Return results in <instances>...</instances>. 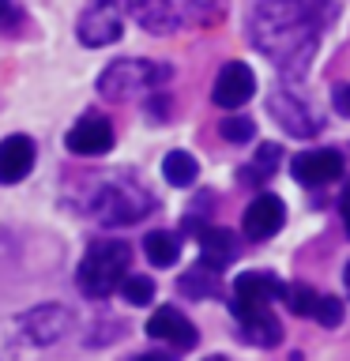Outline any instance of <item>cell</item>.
I'll use <instances>...</instances> for the list:
<instances>
[{
	"instance_id": "cell-1",
	"label": "cell",
	"mask_w": 350,
	"mask_h": 361,
	"mask_svg": "<svg viewBox=\"0 0 350 361\" xmlns=\"http://www.w3.org/2000/svg\"><path fill=\"white\" fill-rule=\"evenodd\" d=\"M332 19V0H260L248 16V38L282 75H301Z\"/></svg>"
},
{
	"instance_id": "cell-2",
	"label": "cell",
	"mask_w": 350,
	"mask_h": 361,
	"mask_svg": "<svg viewBox=\"0 0 350 361\" xmlns=\"http://www.w3.org/2000/svg\"><path fill=\"white\" fill-rule=\"evenodd\" d=\"M87 211H90V219H95V222L113 226V230H117V226L143 222L147 214L155 211V196L140 185V180L113 173V177H102L98 185H95Z\"/></svg>"
},
{
	"instance_id": "cell-3",
	"label": "cell",
	"mask_w": 350,
	"mask_h": 361,
	"mask_svg": "<svg viewBox=\"0 0 350 361\" xmlns=\"http://www.w3.org/2000/svg\"><path fill=\"white\" fill-rule=\"evenodd\" d=\"M132 271V248L128 241H95L79 259L76 282L87 298L106 301L113 290L121 286V279Z\"/></svg>"
},
{
	"instance_id": "cell-4",
	"label": "cell",
	"mask_w": 350,
	"mask_h": 361,
	"mask_svg": "<svg viewBox=\"0 0 350 361\" xmlns=\"http://www.w3.org/2000/svg\"><path fill=\"white\" fill-rule=\"evenodd\" d=\"M169 79V68L166 64H155V61H113L106 72L98 75V94L106 102H128V98H140L147 90H158Z\"/></svg>"
},
{
	"instance_id": "cell-5",
	"label": "cell",
	"mask_w": 350,
	"mask_h": 361,
	"mask_svg": "<svg viewBox=\"0 0 350 361\" xmlns=\"http://www.w3.org/2000/svg\"><path fill=\"white\" fill-rule=\"evenodd\" d=\"M72 324L76 316L64 305H38L16 320V338H23L27 346H53L72 331Z\"/></svg>"
},
{
	"instance_id": "cell-6",
	"label": "cell",
	"mask_w": 350,
	"mask_h": 361,
	"mask_svg": "<svg viewBox=\"0 0 350 361\" xmlns=\"http://www.w3.org/2000/svg\"><path fill=\"white\" fill-rule=\"evenodd\" d=\"M76 34H79L83 45H90V49L121 42V34H124V4L121 0H90L87 11L79 16Z\"/></svg>"
},
{
	"instance_id": "cell-7",
	"label": "cell",
	"mask_w": 350,
	"mask_h": 361,
	"mask_svg": "<svg viewBox=\"0 0 350 361\" xmlns=\"http://www.w3.org/2000/svg\"><path fill=\"white\" fill-rule=\"evenodd\" d=\"M230 312L237 316V324H241V338L253 346H279L282 338V324L279 316L271 312V305H248V301H230Z\"/></svg>"
},
{
	"instance_id": "cell-8",
	"label": "cell",
	"mask_w": 350,
	"mask_h": 361,
	"mask_svg": "<svg viewBox=\"0 0 350 361\" xmlns=\"http://www.w3.org/2000/svg\"><path fill=\"white\" fill-rule=\"evenodd\" d=\"M113 140H117V135H113V124L106 117H98V113H87V117H79L72 128H68L64 147L79 158H98V154L113 151Z\"/></svg>"
},
{
	"instance_id": "cell-9",
	"label": "cell",
	"mask_w": 350,
	"mask_h": 361,
	"mask_svg": "<svg viewBox=\"0 0 350 361\" xmlns=\"http://www.w3.org/2000/svg\"><path fill=\"white\" fill-rule=\"evenodd\" d=\"M343 166H346L343 154L332 151V147H320V151H301L290 162V173L305 188H324V185H332V180H339Z\"/></svg>"
},
{
	"instance_id": "cell-10",
	"label": "cell",
	"mask_w": 350,
	"mask_h": 361,
	"mask_svg": "<svg viewBox=\"0 0 350 361\" xmlns=\"http://www.w3.org/2000/svg\"><path fill=\"white\" fill-rule=\"evenodd\" d=\"M253 90H256L253 68L241 64V61H230L219 75H215L211 102H215L219 109H237V106H245V102L253 98Z\"/></svg>"
},
{
	"instance_id": "cell-11",
	"label": "cell",
	"mask_w": 350,
	"mask_h": 361,
	"mask_svg": "<svg viewBox=\"0 0 350 361\" xmlns=\"http://www.w3.org/2000/svg\"><path fill=\"white\" fill-rule=\"evenodd\" d=\"M282 222H286L282 200L271 196V192H264V196H256L253 203H248V211L241 219V230H245L248 241H267V237H275L282 230Z\"/></svg>"
},
{
	"instance_id": "cell-12",
	"label": "cell",
	"mask_w": 350,
	"mask_h": 361,
	"mask_svg": "<svg viewBox=\"0 0 350 361\" xmlns=\"http://www.w3.org/2000/svg\"><path fill=\"white\" fill-rule=\"evenodd\" d=\"M147 335L158 338V343H169V346H177V350H192L200 343V335H196V327L188 324V316L174 309V305H162L158 312H151V320H147Z\"/></svg>"
},
{
	"instance_id": "cell-13",
	"label": "cell",
	"mask_w": 350,
	"mask_h": 361,
	"mask_svg": "<svg viewBox=\"0 0 350 361\" xmlns=\"http://www.w3.org/2000/svg\"><path fill=\"white\" fill-rule=\"evenodd\" d=\"M132 19L147 27L151 34H169L177 30L185 16H181V0H128Z\"/></svg>"
},
{
	"instance_id": "cell-14",
	"label": "cell",
	"mask_w": 350,
	"mask_h": 361,
	"mask_svg": "<svg viewBox=\"0 0 350 361\" xmlns=\"http://www.w3.org/2000/svg\"><path fill=\"white\" fill-rule=\"evenodd\" d=\"M34 140L30 135H8L0 140V185H19L34 169Z\"/></svg>"
},
{
	"instance_id": "cell-15",
	"label": "cell",
	"mask_w": 350,
	"mask_h": 361,
	"mask_svg": "<svg viewBox=\"0 0 350 361\" xmlns=\"http://www.w3.org/2000/svg\"><path fill=\"white\" fill-rule=\"evenodd\" d=\"M271 113H279L282 128L290 135H298V140H309V135L320 132V121H316V113L305 106L301 98H294L290 90H279L275 98H271Z\"/></svg>"
},
{
	"instance_id": "cell-16",
	"label": "cell",
	"mask_w": 350,
	"mask_h": 361,
	"mask_svg": "<svg viewBox=\"0 0 350 361\" xmlns=\"http://www.w3.org/2000/svg\"><path fill=\"white\" fill-rule=\"evenodd\" d=\"M196 237H200V264H207L211 271H222L226 264H234V259H237L241 241H237L226 226H203Z\"/></svg>"
},
{
	"instance_id": "cell-17",
	"label": "cell",
	"mask_w": 350,
	"mask_h": 361,
	"mask_svg": "<svg viewBox=\"0 0 350 361\" xmlns=\"http://www.w3.org/2000/svg\"><path fill=\"white\" fill-rule=\"evenodd\" d=\"M282 286L286 282H279V275H271V271H245L234 282V298L248 305H275L282 301Z\"/></svg>"
},
{
	"instance_id": "cell-18",
	"label": "cell",
	"mask_w": 350,
	"mask_h": 361,
	"mask_svg": "<svg viewBox=\"0 0 350 361\" xmlns=\"http://www.w3.org/2000/svg\"><path fill=\"white\" fill-rule=\"evenodd\" d=\"M177 290L188 293V298H196V301H207V298H215V293L222 290V282H219V271H211L207 264H196L188 275H181Z\"/></svg>"
},
{
	"instance_id": "cell-19",
	"label": "cell",
	"mask_w": 350,
	"mask_h": 361,
	"mask_svg": "<svg viewBox=\"0 0 350 361\" xmlns=\"http://www.w3.org/2000/svg\"><path fill=\"white\" fill-rule=\"evenodd\" d=\"M143 252L155 267H174L177 256H181V241H177V233H169V230H155V233L143 237Z\"/></svg>"
},
{
	"instance_id": "cell-20",
	"label": "cell",
	"mask_w": 350,
	"mask_h": 361,
	"mask_svg": "<svg viewBox=\"0 0 350 361\" xmlns=\"http://www.w3.org/2000/svg\"><path fill=\"white\" fill-rule=\"evenodd\" d=\"M162 173H166V180H169L174 188H188L192 180L200 177V162H196L188 151H169V154L162 158Z\"/></svg>"
},
{
	"instance_id": "cell-21",
	"label": "cell",
	"mask_w": 350,
	"mask_h": 361,
	"mask_svg": "<svg viewBox=\"0 0 350 361\" xmlns=\"http://www.w3.org/2000/svg\"><path fill=\"white\" fill-rule=\"evenodd\" d=\"M275 169H279V147H275V143H264V147L256 151V162L241 169V177L248 180V185H264V180L275 173Z\"/></svg>"
},
{
	"instance_id": "cell-22",
	"label": "cell",
	"mask_w": 350,
	"mask_h": 361,
	"mask_svg": "<svg viewBox=\"0 0 350 361\" xmlns=\"http://www.w3.org/2000/svg\"><path fill=\"white\" fill-rule=\"evenodd\" d=\"M282 301H286V309L294 316H313L320 293H316L313 286H305V282H290V286H282Z\"/></svg>"
},
{
	"instance_id": "cell-23",
	"label": "cell",
	"mask_w": 350,
	"mask_h": 361,
	"mask_svg": "<svg viewBox=\"0 0 350 361\" xmlns=\"http://www.w3.org/2000/svg\"><path fill=\"white\" fill-rule=\"evenodd\" d=\"M117 290L128 305H151L155 301V279L151 275H124Z\"/></svg>"
},
{
	"instance_id": "cell-24",
	"label": "cell",
	"mask_w": 350,
	"mask_h": 361,
	"mask_svg": "<svg viewBox=\"0 0 350 361\" xmlns=\"http://www.w3.org/2000/svg\"><path fill=\"white\" fill-rule=\"evenodd\" d=\"M222 8H226V0H181V16H185V19H196V23L219 19Z\"/></svg>"
},
{
	"instance_id": "cell-25",
	"label": "cell",
	"mask_w": 350,
	"mask_h": 361,
	"mask_svg": "<svg viewBox=\"0 0 350 361\" xmlns=\"http://www.w3.org/2000/svg\"><path fill=\"white\" fill-rule=\"evenodd\" d=\"M219 132H222V140H230V143H248L256 135V124L248 117H226L219 124Z\"/></svg>"
},
{
	"instance_id": "cell-26",
	"label": "cell",
	"mask_w": 350,
	"mask_h": 361,
	"mask_svg": "<svg viewBox=\"0 0 350 361\" xmlns=\"http://www.w3.org/2000/svg\"><path fill=\"white\" fill-rule=\"evenodd\" d=\"M313 320H316V324H324V327H339V324H343V301H339V298H327V293H320Z\"/></svg>"
},
{
	"instance_id": "cell-27",
	"label": "cell",
	"mask_w": 350,
	"mask_h": 361,
	"mask_svg": "<svg viewBox=\"0 0 350 361\" xmlns=\"http://www.w3.org/2000/svg\"><path fill=\"white\" fill-rule=\"evenodd\" d=\"M332 102H335V109L343 113V117H350V83H339L335 94H332Z\"/></svg>"
},
{
	"instance_id": "cell-28",
	"label": "cell",
	"mask_w": 350,
	"mask_h": 361,
	"mask_svg": "<svg viewBox=\"0 0 350 361\" xmlns=\"http://www.w3.org/2000/svg\"><path fill=\"white\" fill-rule=\"evenodd\" d=\"M132 361H177V354H166V350H147V354H135Z\"/></svg>"
},
{
	"instance_id": "cell-29",
	"label": "cell",
	"mask_w": 350,
	"mask_h": 361,
	"mask_svg": "<svg viewBox=\"0 0 350 361\" xmlns=\"http://www.w3.org/2000/svg\"><path fill=\"white\" fill-rule=\"evenodd\" d=\"M339 211H343V226H346V233H350V180H346V188H343V200H339Z\"/></svg>"
},
{
	"instance_id": "cell-30",
	"label": "cell",
	"mask_w": 350,
	"mask_h": 361,
	"mask_svg": "<svg viewBox=\"0 0 350 361\" xmlns=\"http://www.w3.org/2000/svg\"><path fill=\"white\" fill-rule=\"evenodd\" d=\"M16 16V8H11V0H0V27H4V23Z\"/></svg>"
},
{
	"instance_id": "cell-31",
	"label": "cell",
	"mask_w": 350,
	"mask_h": 361,
	"mask_svg": "<svg viewBox=\"0 0 350 361\" xmlns=\"http://www.w3.org/2000/svg\"><path fill=\"white\" fill-rule=\"evenodd\" d=\"M346 293H350V264H346Z\"/></svg>"
},
{
	"instance_id": "cell-32",
	"label": "cell",
	"mask_w": 350,
	"mask_h": 361,
	"mask_svg": "<svg viewBox=\"0 0 350 361\" xmlns=\"http://www.w3.org/2000/svg\"><path fill=\"white\" fill-rule=\"evenodd\" d=\"M207 361H226V357H207Z\"/></svg>"
}]
</instances>
